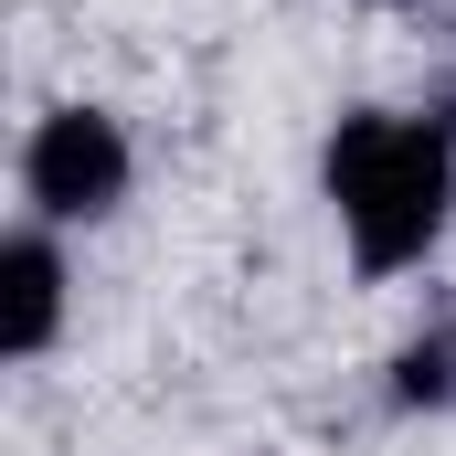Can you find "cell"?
I'll return each instance as SVG.
<instances>
[{
  "label": "cell",
  "mask_w": 456,
  "mask_h": 456,
  "mask_svg": "<svg viewBox=\"0 0 456 456\" xmlns=\"http://www.w3.org/2000/svg\"><path fill=\"white\" fill-rule=\"evenodd\" d=\"M319 181H330L340 233L371 276L425 265V244L456 213V127L446 117H340Z\"/></svg>",
  "instance_id": "6da1fadb"
},
{
  "label": "cell",
  "mask_w": 456,
  "mask_h": 456,
  "mask_svg": "<svg viewBox=\"0 0 456 456\" xmlns=\"http://www.w3.org/2000/svg\"><path fill=\"white\" fill-rule=\"evenodd\" d=\"M21 191L53 213V224H96L127 202V138H117V117L96 107H53L32 127V149H21Z\"/></svg>",
  "instance_id": "7a4b0ae2"
},
{
  "label": "cell",
  "mask_w": 456,
  "mask_h": 456,
  "mask_svg": "<svg viewBox=\"0 0 456 456\" xmlns=\"http://www.w3.org/2000/svg\"><path fill=\"white\" fill-rule=\"evenodd\" d=\"M53 330H64V255L43 233H11L0 244V350L32 361V350H53Z\"/></svg>",
  "instance_id": "3957f363"
},
{
  "label": "cell",
  "mask_w": 456,
  "mask_h": 456,
  "mask_svg": "<svg viewBox=\"0 0 456 456\" xmlns=\"http://www.w3.org/2000/svg\"><path fill=\"white\" fill-rule=\"evenodd\" d=\"M393 403H414V414H456V319H436V330L403 340V361H393Z\"/></svg>",
  "instance_id": "277c9868"
}]
</instances>
